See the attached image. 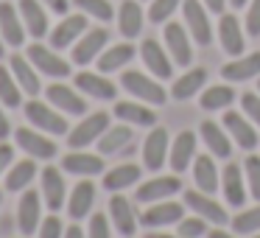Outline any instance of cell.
Returning <instances> with one entry per match:
<instances>
[{"instance_id":"39","label":"cell","mask_w":260,"mask_h":238,"mask_svg":"<svg viewBox=\"0 0 260 238\" xmlns=\"http://www.w3.org/2000/svg\"><path fill=\"white\" fill-rule=\"evenodd\" d=\"M235 101V90H232L230 84H215V87H207V90L202 93V109H207V112H215V109H226L230 104Z\"/></svg>"},{"instance_id":"13","label":"cell","mask_w":260,"mask_h":238,"mask_svg":"<svg viewBox=\"0 0 260 238\" xmlns=\"http://www.w3.org/2000/svg\"><path fill=\"white\" fill-rule=\"evenodd\" d=\"M42 221V193L37 191H23L17 204V227L23 235H34Z\"/></svg>"},{"instance_id":"11","label":"cell","mask_w":260,"mask_h":238,"mask_svg":"<svg viewBox=\"0 0 260 238\" xmlns=\"http://www.w3.org/2000/svg\"><path fill=\"white\" fill-rule=\"evenodd\" d=\"M140 56H143V65L148 68L151 76H157V79H171V73H174V59H171V53L165 51L157 40H151V37L143 40L140 42Z\"/></svg>"},{"instance_id":"59","label":"cell","mask_w":260,"mask_h":238,"mask_svg":"<svg viewBox=\"0 0 260 238\" xmlns=\"http://www.w3.org/2000/svg\"><path fill=\"white\" fill-rule=\"evenodd\" d=\"M0 204H3V191H0Z\"/></svg>"},{"instance_id":"32","label":"cell","mask_w":260,"mask_h":238,"mask_svg":"<svg viewBox=\"0 0 260 238\" xmlns=\"http://www.w3.org/2000/svg\"><path fill=\"white\" fill-rule=\"evenodd\" d=\"M115 118H120L123 124H129V126H154L157 124L154 109H148L146 104H132V101L115 104Z\"/></svg>"},{"instance_id":"28","label":"cell","mask_w":260,"mask_h":238,"mask_svg":"<svg viewBox=\"0 0 260 238\" xmlns=\"http://www.w3.org/2000/svg\"><path fill=\"white\" fill-rule=\"evenodd\" d=\"M109 219H112L115 230H118L123 238L135 235L137 216H135V210H132V204L126 202V196H112V202H109Z\"/></svg>"},{"instance_id":"4","label":"cell","mask_w":260,"mask_h":238,"mask_svg":"<svg viewBox=\"0 0 260 238\" xmlns=\"http://www.w3.org/2000/svg\"><path fill=\"white\" fill-rule=\"evenodd\" d=\"M182 14H185V25H187V34L193 37V42L210 45L213 42V25H210L207 9L199 0H182Z\"/></svg>"},{"instance_id":"23","label":"cell","mask_w":260,"mask_h":238,"mask_svg":"<svg viewBox=\"0 0 260 238\" xmlns=\"http://www.w3.org/2000/svg\"><path fill=\"white\" fill-rule=\"evenodd\" d=\"M92 202H95V185L90 182V176H81L79 185L73 188V193H70V199H68L70 219L79 221V219H84V216H90Z\"/></svg>"},{"instance_id":"26","label":"cell","mask_w":260,"mask_h":238,"mask_svg":"<svg viewBox=\"0 0 260 238\" xmlns=\"http://www.w3.org/2000/svg\"><path fill=\"white\" fill-rule=\"evenodd\" d=\"M218 40H221V48H224L230 56H241L243 53V31L238 25V17L235 14H221V23H218Z\"/></svg>"},{"instance_id":"35","label":"cell","mask_w":260,"mask_h":238,"mask_svg":"<svg viewBox=\"0 0 260 238\" xmlns=\"http://www.w3.org/2000/svg\"><path fill=\"white\" fill-rule=\"evenodd\" d=\"M132 143V126L123 124V126H109L101 137H98V154L101 157H109V154L120 152Z\"/></svg>"},{"instance_id":"33","label":"cell","mask_w":260,"mask_h":238,"mask_svg":"<svg viewBox=\"0 0 260 238\" xmlns=\"http://www.w3.org/2000/svg\"><path fill=\"white\" fill-rule=\"evenodd\" d=\"M12 73H14V79H17V84L23 93H28V96H34V98L40 96L42 84H40V79H37V68L28 62V56H12Z\"/></svg>"},{"instance_id":"17","label":"cell","mask_w":260,"mask_h":238,"mask_svg":"<svg viewBox=\"0 0 260 238\" xmlns=\"http://www.w3.org/2000/svg\"><path fill=\"white\" fill-rule=\"evenodd\" d=\"M0 37L12 48H20L25 42V25L20 17V9L14 3H0Z\"/></svg>"},{"instance_id":"22","label":"cell","mask_w":260,"mask_h":238,"mask_svg":"<svg viewBox=\"0 0 260 238\" xmlns=\"http://www.w3.org/2000/svg\"><path fill=\"white\" fill-rule=\"evenodd\" d=\"M45 96H48V101L56 104V107L62 109V112H68V115H84L87 112V101L73 90V87H68V84L53 81V84L45 90Z\"/></svg>"},{"instance_id":"60","label":"cell","mask_w":260,"mask_h":238,"mask_svg":"<svg viewBox=\"0 0 260 238\" xmlns=\"http://www.w3.org/2000/svg\"><path fill=\"white\" fill-rule=\"evenodd\" d=\"M254 238H260V232H257V235H254Z\"/></svg>"},{"instance_id":"6","label":"cell","mask_w":260,"mask_h":238,"mask_svg":"<svg viewBox=\"0 0 260 238\" xmlns=\"http://www.w3.org/2000/svg\"><path fill=\"white\" fill-rule=\"evenodd\" d=\"M185 219V204L162 199V202H154L146 207V213L140 216V224L146 230H157V227H168V224H179Z\"/></svg>"},{"instance_id":"2","label":"cell","mask_w":260,"mask_h":238,"mask_svg":"<svg viewBox=\"0 0 260 238\" xmlns=\"http://www.w3.org/2000/svg\"><path fill=\"white\" fill-rule=\"evenodd\" d=\"M25 56H28V62L34 65L40 73L51 76V79H64V76H70V65L56 53V48L40 45V40L31 42L28 51H25Z\"/></svg>"},{"instance_id":"51","label":"cell","mask_w":260,"mask_h":238,"mask_svg":"<svg viewBox=\"0 0 260 238\" xmlns=\"http://www.w3.org/2000/svg\"><path fill=\"white\" fill-rule=\"evenodd\" d=\"M12 135V124H9L6 112H3V104H0V140H6Z\"/></svg>"},{"instance_id":"16","label":"cell","mask_w":260,"mask_h":238,"mask_svg":"<svg viewBox=\"0 0 260 238\" xmlns=\"http://www.w3.org/2000/svg\"><path fill=\"white\" fill-rule=\"evenodd\" d=\"M185 207H190L193 213L196 216H202L204 221H213L215 227H221V224H226V221H230V216H226V210L221 207L218 202H215V199H210L207 193L204 191H199V193H185Z\"/></svg>"},{"instance_id":"42","label":"cell","mask_w":260,"mask_h":238,"mask_svg":"<svg viewBox=\"0 0 260 238\" xmlns=\"http://www.w3.org/2000/svg\"><path fill=\"white\" fill-rule=\"evenodd\" d=\"M73 3L84 14H90V17H95V20H104V23H109V20L115 17L112 6H109V0H73Z\"/></svg>"},{"instance_id":"57","label":"cell","mask_w":260,"mask_h":238,"mask_svg":"<svg viewBox=\"0 0 260 238\" xmlns=\"http://www.w3.org/2000/svg\"><path fill=\"white\" fill-rule=\"evenodd\" d=\"M246 3H249V0H230V6H232V9H243Z\"/></svg>"},{"instance_id":"7","label":"cell","mask_w":260,"mask_h":238,"mask_svg":"<svg viewBox=\"0 0 260 238\" xmlns=\"http://www.w3.org/2000/svg\"><path fill=\"white\" fill-rule=\"evenodd\" d=\"M107 129H109V115L107 112H92L68 135V146L70 148H84V146H90V143H98V137Z\"/></svg>"},{"instance_id":"50","label":"cell","mask_w":260,"mask_h":238,"mask_svg":"<svg viewBox=\"0 0 260 238\" xmlns=\"http://www.w3.org/2000/svg\"><path fill=\"white\" fill-rule=\"evenodd\" d=\"M12 160H14V146H9V143L0 140V174H3V171H9Z\"/></svg>"},{"instance_id":"24","label":"cell","mask_w":260,"mask_h":238,"mask_svg":"<svg viewBox=\"0 0 260 238\" xmlns=\"http://www.w3.org/2000/svg\"><path fill=\"white\" fill-rule=\"evenodd\" d=\"M193 152H196V135L193 132H179L174 137L168 148V163H171V171H185L187 165L193 163Z\"/></svg>"},{"instance_id":"55","label":"cell","mask_w":260,"mask_h":238,"mask_svg":"<svg viewBox=\"0 0 260 238\" xmlns=\"http://www.w3.org/2000/svg\"><path fill=\"white\" fill-rule=\"evenodd\" d=\"M207 238H235V235H232V232H226V230H215V227H213V230L207 232Z\"/></svg>"},{"instance_id":"38","label":"cell","mask_w":260,"mask_h":238,"mask_svg":"<svg viewBox=\"0 0 260 238\" xmlns=\"http://www.w3.org/2000/svg\"><path fill=\"white\" fill-rule=\"evenodd\" d=\"M37 176V163L34 157L28 160H20L14 163V168L6 171V191H25L31 185V180Z\"/></svg>"},{"instance_id":"20","label":"cell","mask_w":260,"mask_h":238,"mask_svg":"<svg viewBox=\"0 0 260 238\" xmlns=\"http://www.w3.org/2000/svg\"><path fill=\"white\" fill-rule=\"evenodd\" d=\"M62 171L64 174H73V176H95L104 171V157L101 154H87L81 148H76V152L64 154Z\"/></svg>"},{"instance_id":"45","label":"cell","mask_w":260,"mask_h":238,"mask_svg":"<svg viewBox=\"0 0 260 238\" xmlns=\"http://www.w3.org/2000/svg\"><path fill=\"white\" fill-rule=\"evenodd\" d=\"M204 232H207V221H204L202 216H196V213L179 221V235L182 238H202Z\"/></svg>"},{"instance_id":"36","label":"cell","mask_w":260,"mask_h":238,"mask_svg":"<svg viewBox=\"0 0 260 238\" xmlns=\"http://www.w3.org/2000/svg\"><path fill=\"white\" fill-rule=\"evenodd\" d=\"M132 59H135V45L123 42V45H112L109 51H104L95 62H98V70H101V73H112V70H120L126 62H132Z\"/></svg>"},{"instance_id":"41","label":"cell","mask_w":260,"mask_h":238,"mask_svg":"<svg viewBox=\"0 0 260 238\" xmlns=\"http://www.w3.org/2000/svg\"><path fill=\"white\" fill-rule=\"evenodd\" d=\"M232 230H235L238 235L260 232V202H257V207H249V210H243V213H238L235 219H232Z\"/></svg>"},{"instance_id":"5","label":"cell","mask_w":260,"mask_h":238,"mask_svg":"<svg viewBox=\"0 0 260 238\" xmlns=\"http://www.w3.org/2000/svg\"><path fill=\"white\" fill-rule=\"evenodd\" d=\"M221 126H224L226 135L232 137V143H238V148H243V152H252V148L257 146V140H260L254 124L249 118H243L241 112H235V109H226Z\"/></svg>"},{"instance_id":"3","label":"cell","mask_w":260,"mask_h":238,"mask_svg":"<svg viewBox=\"0 0 260 238\" xmlns=\"http://www.w3.org/2000/svg\"><path fill=\"white\" fill-rule=\"evenodd\" d=\"M120 84H123L126 93H132L135 98H140L146 104H165V98H168V93L159 87V81H151L140 70H126L120 76Z\"/></svg>"},{"instance_id":"18","label":"cell","mask_w":260,"mask_h":238,"mask_svg":"<svg viewBox=\"0 0 260 238\" xmlns=\"http://www.w3.org/2000/svg\"><path fill=\"white\" fill-rule=\"evenodd\" d=\"M221 191L230 207H243L246 202V188H243V168L238 163H226L221 171Z\"/></svg>"},{"instance_id":"25","label":"cell","mask_w":260,"mask_h":238,"mask_svg":"<svg viewBox=\"0 0 260 238\" xmlns=\"http://www.w3.org/2000/svg\"><path fill=\"white\" fill-rule=\"evenodd\" d=\"M199 132H202L204 143H207V148L215 154V157L230 160V154H232V137L226 135V129H221L215 121H202V124H199Z\"/></svg>"},{"instance_id":"1","label":"cell","mask_w":260,"mask_h":238,"mask_svg":"<svg viewBox=\"0 0 260 238\" xmlns=\"http://www.w3.org/2000/svg\"><path fill=\"white\" fill-rule=\"evenodd\" d=\"M25 118H28L31 126H37V129L45 132V135H59V137L68 135V121H64L53 107L37 101V98L25 101Z\"/></svg>"},{"instance_id":"8","label":"cell","mask_w":260,"mask_h":238,"mask_svg":"<svg viewBox=\"0 0 260 238\" xmlns=\"http://www.w3.org/2000/svg\"><path fill=\"white\" fill-rule=\"evenodd\" d=\"M107 40H109L107 28H90V31H84V34L73 42V53H70V59H73L76 65H81V68H84V65H90V62H95V59L101 56Z\"/></svg>"},{"instance_id":"12","label":"cell","mask_w":260,"mask_h":238,"mask_svg":"<svg viewBox=\"0 0 260 238\" xmlns=\"http://www.w3.org/2000/svg\"><path fill=\"white\" fill-rule=\"evenodd\" d=\"M14 140H17V146L34 160H53L59 152L56 143H53L51 137H45L40 129H17L14 132Z\"/></svg>"},{"instance_id":"21","label":"cell","mask_w":260,"mask_h":238,"mask_svg":"<svg viewBox=\"0 0 260 238\" xmlns=\"http://www.w3.org/2000/svg\"><path fill=\"white\" fill-rule=\"evenodd\" d=\"M76 87L81 93H87L90 98H98V101H112L118 96V87L107 79L104 73H90V70H81L76 76Z\"/></svg>"},{"instance_id":"52","label":"cell","mask_w":260,"mask_h":238,"mask_svg":"<svg viewBox=\"0 0 260 238\" xmlns=\"http://www.w3.org/2000/svg\"><path fill=\"white\" fill-rule=\"evenodd\" d=\"M45 3H48V9L56 12V14H68V6H70V0H45Z\"/></svg>"},{"instance_id":"34","label":"cell","mask_w":260,"mask_h":238,"mask_svg":"<svg viewBox=\"0 0 260 238\" xmlns=\"http://www.w3.org/2000/svg\"><path fill=\"white\" fill-rule=\"evenodd\" d=\"M204 81H207V70H204V68H193V70H187L185 76H179V79L174 81L171 96H174L176 101H187V98H193L199 90H202Z\"/></svg>"},{"instance_id":"47","label":"cell","mask_w":260,"mask_h":238,"mask_svg":"<svg viewBox=\"0 0 260 238\" xmlns=\"http://www.w3.org/2000/svg\"><path fill=\"white\" fill-rule=\"evenodd\" d=\"M241 107H243V112H246V118L252 121L254 126H260V96L257 93H243Z\"/></svg>"},{"instance_id":"37","label":"cell","mask_w":260,"mask_h":238,"mask_svg":"<svg viewBox=\"0 0 260 238\" xmlns=\"http://www.w3.org/2000/svg\"><path fill=\"white\" fill-rule=\"evenodd\" d=\"M140 174H143L140 165H135V163L118 165V168L104 174V188H107V191H123V188L135 185V182L140 180Z\"/></svg>"},{"instance_id":"56","label":"cell","mask_w":260,"mask_h":238,"mask_svg":"<svg viewBox=\"0 0 260 238\" xmlns=\"http://www.w3.org/2000/svg\"><path fill=\"white\" fill-rule=\"evenodd\" d=\"M146 238H182V235H165V232H151V230H148Z\"/></svg>"},{"instance_id":"14","label":"cell","mask_w":260,"mask_h":238,"mask_svg":"<svg viewBox=\"0 0 260 238\" xmlns=\"http://www.w3.org/2000/svg\"><path fill=\"white\" fill-rule=\"evenodd\" d=\"M179 191H182V180L174 174V176H154V180L143 182L135 196L140 204H154V202H162V199H171Z\"/></svg>"},{"instance_id":"29","label":"cell","mask_w":260,"mask_h":238,"mask_svg":"<svg viewBox=\"0 0 260 238\" xmlns=\"http://www.w3.org/2000/svg\"><path fill=\"white\" fill-rule=\"evenodd\" d=\"M221 76L226 81H249L254 76H260V51L249 53V56H238L230 65L221 68Z\"/></svg>"},{"instance_id":"46","label":"cell","mask_w":260,"mask_h":238,"mask_svg":"<svg viewBox=\"0 0 260 238\" xmlns=\"http://www.w3.org/2000/svg\"><path fill=\"white\" fill-rule=\"evenodd\" d=\"M40 238H64V224L59 216H45L40 221Z\"/></svg>"},{"instance_id":"27","label":"cell","mask_w":260,"mask_h":238,"mask_svg":"<svg viewBox=\"0 0 260 238\" xmlns=\"http://www.w3.org/2000/svg\"><path fill=\"white\" fill-rule=\"evenodd\" d=\"M193 182H196L199 191L204 193H215V188L221 185V174L215 168V160L210 154H199L193 160Z\"/></svg>"},{"instance_id":"54","label":"cell","mask_w":260,"mask_h":238,"mask_svg":"<svg viewBox=\"0 0 260 238\" xmlns=\"http://www.w3.org/2000/svg\"><path fill=\"white\" fill-rule=\"evenodd\" d=\"M64 238H87V235L81 232L79 224H70V227H64Z\"/></svg>"},{"instance_id":"31","label":"cell","mask_w":260,"mask_h":238,"mask_svg":"<svg viewBox=\"0 0 260 238\" xmlns=\"http://www.w3.org/2000/svg\"><path fill=\"white\" fill-rule=\"evenodd\" d=\"M118 28L126 40H135L143 31V9L137 0H123L118 9Z\"/></svg>"},{"instance_id":"43","label":"cell","mask_w":260,"mask_h":238,"mask_svg":"<svg viewBox=\"0 0 260 238\" xmlns=\"http://www.w3.org/2000/svg\"><path fill=\"white\" fill-rule=\"evenodd\" d=\"M243 174H246L249 182V193L260 202V157L257 154H249L246 163H243Z\"/></svg>"},{"instance_id":"44","label":"cell","mask_w":260,"mask_h":238,"mask_svg":"<svg viewBox=\"0 0 260 238\" xmlns=\"http://www.w3.org/2000/svg\"><path fill=\"white\" fill-rule=\"evenodd\" d=\"M176 6H182V0H154L151 9H148V20L151 23H165L176 12Z\"/></svg>"},{"instance_id":"53","label":"cell","mask_w":260,"mask_h":238,"mask_svg":"<svg viewBox=\"0 0 260 238\" xmlns=\"http://www.w3.org/2000/svg\"><path fill=\"white\" fill-rule=\"evenodd\" d=\"M204 6H207L210 12H215V14H224V6H226V0H204Z\"/></svg>"},{"instance_id":"9","label":"cell","mask_w":260,"mask_h":238,"mask_svg":"<svg viewBox=\"0 0 260 238\" xmlns=\"http://www.w3.org/2000/svg\"><path fill=\"white\" fill-rule=\"evenodd\" d=\"M165 51L171 53V59H174V65H182V68H187V65L193 62V48H190V37H187V28L179 23H165Z\"/></svg>"},{"instance_id":"58","label":"cell","mask_w":260,"mask_h":238,"mask_svg":"<svg viewBox=\"0 0 260 238\" xmlns=\"http://www.w3.org/2000/svg\"><path fill=\"white\" fill-rule=\"evenodd\" d=\"M3 53H6V48H3V37H0V59H3Z\"/></svg>"},{"instance_id":"40","label":"cell","mask_w":260,"mask_h":238,"mask_svg":"<svg viewBox=\"0 0 260 238\" xmlns=\"http://www.w3.org/2000/svg\"><path fill=\"white\" fill-rule=\"evenodd\" d=\"M20 84H17V79H14V73L9 68H3L0 65V104L3 107H20L23 104V98H20Z\"/></svg>"},{"instance_id":"48","label":"cell","mask_w":260,"mask_h":238,"mask_svg":"<svg viewBox=\"0 0 260 238\" xmlns=\"http://www.w3.org/2000/svg\"><path fill=\"white\" fill-rule=\"evenodd\" d=\"M87 238H109V221L104 213L90 216V227H87Z\"/></svg>"},{"instance_id":"19","label":"cell","mask_w":260,"mask_h":238,"mask_svg":"<svg viewBox=\"0 0 260 238\" xmlns=\"http://www.w3.org/2000/svg\"><path fill=\"white\" fill-rule=\"evenodd\" d=\"M84 31H87V17L84 14H68V17L59 20V25L51 31V48H56V51L70 48Z\"/></svg>"},{"instance_id":"49","label":"cell","mask_w":260,"mask_h":238,"mask_svg":"<svg viewBox=\"0 0 260 238\" xmlns=\"http://www.w3.org/2000/svg\"><path fill=\"white\" fill-rule=\"evenodd\" d=\"M246 34L260 37V0H252V6L246 12Z\"/></svg>"},{"instance_id":"30","label":"cell","mask_w":260,"mask_h":238,"mask_svg":"<svg viewBox=\"0 0 260 238\" xmlns=\"http://www.w3.org/2000/svg\"><path fill=\"white\" fill-rule=\"evenodd\" d=\"M20 17H23L25 31L34 40H42L48 34V14L37 0H20Z\"/></svg>"},{"instance_id":"10","label":"cell","mask_w":260,"mask_h":238,"mask_svg":"<svg viewBox=\"0 0 260 238\" xmlns=\"http://www.w3.org/2000/svg\"><path fill=\"white\" fill-rule=\"evenodd\" d=\"M40 182H42V202L48 204V210L51 213H59L64 204V199H68V185H64V176L59 168H53V165H45L40 174Z\"/></svg>"},{"instance_id":"15","label":"cell","mask_w":260,"mask_h":238,"mask_svg":"<svg viewBox=\"0 0 260 238\" xmlns=\"http://www.w3.org/2000/svg\"><path fill=\"white\" fill-rule=\"evenodd\" d=\"M168 132L165 129H151L146 135V143H143V165H146L148 171H159L165 165V160H168Z\"/></svg>"}]
</instances>
